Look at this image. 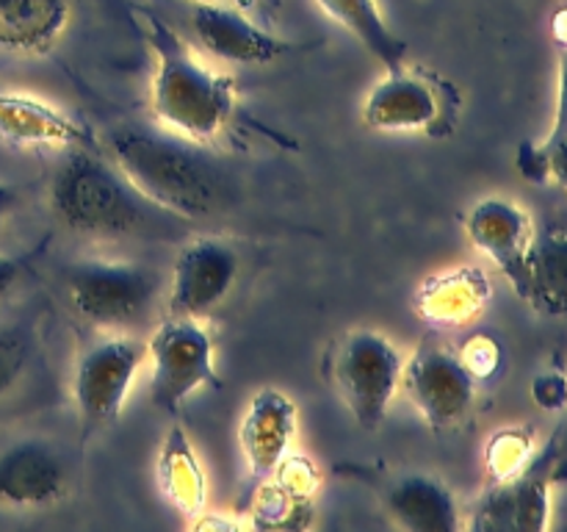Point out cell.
Returning a JSON list of instances; mask_svg holds the SVG:
<instances>
[{"label":"cell","mask_w":567,"mask_h":532,"mask_svg":"<svg viewBox=\"0 0 567 532\" xmlns=\"http://www.w3.org/2000/svg\"><path fill=\"white\" fill-rule=\"evenodd\" d=\"M548 477L543 469L507 477L476 510V530H543L548 524Z\"/></svg>","instance_id":"18"},{"label":"cell","mask_w":567,"mask_h":532,"mask_svg":"<svg viewBox=\"0 0 567 532\" xmlns=\"http://www.w3.org/2000/svg\"><path fill=\"white\" fill-rule=\"evenodd\" d=\"M17 203H20V192H17L11 183H3L0 181V233H3L6 222H9V216L14 214Z\"/></svg>","instance_id":"27"},{"label":"cell","mask_w":567,"mask_h":532,"mask_svg":"<svg viewBox=\"0 0 567 532\" xmlns=\"http://www.w3.org/2000/svg\"><path fill=\"white\" fill-rule=\"evenodd\" d=\"M50 205L70 231L86 236H138L166 225L172 214L150 203L125 172L92 147H75L55 170Z\"/></svg>","instance_id":"3"},{"label":"cell","mask_w":567,"mask_h":532,"mask_svg":"<svg viewBox=\"0 0 567 532\" xmlns=\"http://www.w3.org/2000/svg\"><path fill=\"white\" fill-rule=\"evenodd\" d=\"M567 131V44L563 48V55H559V98H557V116H554L551 133H548L546 142L563 136Z\"/></svg>","instance_id":"25"},{"label":"cell","mask_w":567,"mask_h":532,"mask_svg":"<svg viewBox=\"0 0 567 532\" xmlns=\"http://www.w3.org/2000/svg\"><path fill=\"white\" fill-rule=\"evenodd\" d=\"M465 231H468L471 242L482 249L491 260H496L498 269L504 272L513 288L518 286L520 272H524L526 249H529L532 231L529 216L509 200H482L471 208L468 219H465Z\"/></svg>","instance_id":"13"},{"label":"cell","mask_w":567,"mask_h":532,"mask_svg":"<svg viewBox=\"0 0 567 532\" xmlns=\"http://www.w3.org/2000/svg\"><path fill=\"white\" fill-rule=\"evenodd\" d=\"M194 31L208 53L230 64H266L291 50L288 42L271 37L269 31L247 20L241 11L219 3H197Z\"/></svg>","instance_id":"12"},{"label":"cell","mask_w":567,"mask_h":532,"mask_svg":"<svg viewBox=\"0 0 567 532\" xmlns=\"http://www.w3.org/2000/svg\"><path fill=\"white\" fill-rule=\"evenodd\" d=\"M194 3H216V0H194Z\"/></svg>","instance_id":"28"},{"label":"cell","mask_w":567,"mask_h":532,"mask_svg":"<svg viewBox=\"0 0 567 532\" xmlns=\"http://www.w3.org/2000/svg\"><path fill=\"white\" fill-rule=\"evenodd\" d=\"M238 253L221 238H194L177 253L169 277L172 316L203 319L221 305L238 277Z\"/></svg>","instance_id":"9"},{"label":"cell","mask_w":567,"mask_h":532,"mask_svg":"<svg viewBox=\"0 0 567 532\" xmlns=\"http://www.w3.org/2000/svg\"><path fill=\"white\" fill-rule=\"evenodd\" d=\"M0 136L14 144L92 147L94 136L81 120L25 94H0Z\"/></svg>","instance_id":"15"},{"label":"cell","mask_w":567,"mask_h":532,"mask_svg":"<svg viewBox=\"0 0 567 532\" xmlns=\"http://www.w3.org/2000/svg\"><path fill=\"white\" fill-rule=\"evenodd\" d=\"M515 291L540 314H567V227H546L532 236Z\"/></svg>","instance_id":"16"},{"label":"cell","mask_w":567,"mask_h":532,"mask_svg":"<svg viewBox=\"0 0 567 532\" xmlns=\"http://www.w3.org/2000/svg\"><path fill=\"white\" fill-rule=\"evenodd\" d=\"M404 360L399 349L377 330H354L338 347L332 375L338 393L360 427L382 424L402 382Z\"/></svg>","instance_id":"5"},{"label":"cell","mask_w":567,"mask_h":532,"mask_svg":"<svg viewBox=\"0 0 567 532\" xmlns=\"http://www.w3.org/2000/svg\"><path fill=\"white\" fill-rule=\"evenodd\" d=\"M70 25V0H0V50L39 55Z\"/></svg>","instance_id":"19"},{"label":"cell","mask_w":567,"mask_h":532,"mask_svg":"<svg viewBox=\"0 0 567 532\" xmlns=\"http://www.w3.org/2000/svg\"><path fill=\"white\" fill-rule=\"evenodd\" d=\"M31 332L17 321L0 319V397L11 391L31 360Z\"/></svg>","instance_id":"23"},{"label":"cell","mask_w":567,"mask_h":532,"mask_svg":"<svg viewBox=\"0 0 567 532\" xmlns=\"http://www.w3.org/2000/svg\"><path fill=\"white\" fill-rule=\"evenodd\" d=\"M20 277H22V260L0 253V299H3L17 283H20Z\"/></svg>","instance_id":"26"},{"label":"cell","mask_w":567,"mask_h":532,"mask_svg":"<svg viewBox=\"0 0 567 532\" xmlns=\"http://www.w3.org/2000/svg\"><path fill=\"white\" fill-rule=\"evenodd\" d=\"M70 488V466L53 443L22 438L0 449V504L6 508H48Z\"/></svg>","instance_id":"10"},{"label":"cell","mask_w":567,"mask_h":532,"mask_svg":"<svg viewBox=\"0 0 567 532\" xmlns=\"http://www.w3.org/2000/svg\"><path fill=\"white\" fill-rule=\"evenodd\" d=\"M161 488L169 497L172 504H177L186 513H197L205 504V474L199 469V460L194 458V449L188 438L183 436L181 427L166 436L164 452L158 460Z\"/></svg>","instance_id":"21"},{"label":"cell","mask_w":567,"mask_h":532,"mask_svg":"<svg viewBox=\"0 0 567 532\" xmlns=\"http://www.w3.org/2000/svg\"><path fill=\"white\" fill-rule=\"evenodd\" d=\"M316 3L338 25L347 28L380 64H385L388 70L402 66L408 44L388 28L377 0H316Z\"/></svg>","instance_id":"20"},{"label":"cell","mask_w":567,"mask_h":532,"mask_svg":"<svg viewBox=\"0 0 567 532\" xmlns=\"http://www.w3.org/2000/svg\"><path fill=\"white\" fill-rule=\"evenodd\" d=\"M109 150L127 181L177 219L208 216L227 203V181L219 164L194 139L169 127H116Z\"/></svg>","instance_id":"1"},{"label":"cell","mask_w":567,"mask_h":532,"mask_svg":"<svg viewBox=\"0 0 567 532\" xmlns=\"http://www.w3.org/2000/svg\"><path fill=\"white\" fill-rule=\"evenodd\" d=\"M144 358L147 344L127 332L100 338L78 358L72 393L86 424L103 427L120 419Z\"/></svg>","instance_id":"7"},{"label":"cell","mask_w":567,"mask_h":532,"mask_svg":"<svg viewBox=\"0 0 567 532\" xmlns=\"http://www.w3.org/2000/svg\"><path fill=\"white\" fill-rule=\"evenodd\" d=\"M150 399L161 410H177L197 388L216 386L214 344L199 319L169 316L147 341Z\"/></svg>","instance_id":"6"},{"label":"cell","mask_w":567,"mask_h":532,"mask_svg":"<svg viewBox=\"0 0 567 532\" xmlns=\"http://www.w3.org/2000/svg\"><path fill=\"white\" fill-rule=\"evenodd\" d=\"M293 436H297V405L277 388H264L255 393L238 430L252 477L264 480L275 474L286 460Z\"/></svg>","instance_id":"11"},{"label":"cell","mask_w":567,"mask_h":532,"mask_svg":"<svg viewBox=\"0 0 567 532\" xmlns=\"http://www.w3.org/2000/svg\"><path fill=\"white\" fill-rule=\"evenodd\" d=\"M144 31L155 53L153 86H150L155 120L194 142L214 139L236 109L233 81L203 64L192 48L153 11H144Z\"/></svg>","instance_id":"2"},{"label":"cell","mask_w":567,"mask_h":532,"mask_svg":"<svg viewBox=\"0 0 567 532\" xmlns=\"http://www.w3.org/2000/svg\"><path fill=\"white\" fill-rule=\"evenodd\" d=\"M388 515L410 532H454L460 526L457 499L449 485L424 471L399 474L385 488Z\"/></svg>","instance_id":"14"},{"label":"cell","mask_w":567,"mask_h":532,"mask_svg":"<svg viewBox=\"0 0 567 532\" xmlns=\"http://www.w3.org/2000/svg\"><path fill=\"white\" fill-rule=\"evenodd\" d=\"M161 277L150 266L127 260H81L70 272L72 308L94 327L131 332L155 310Z\"/></svg>","instance_id":"4"},{"label":"cell","mask_w":567,"mask_h":532,"mask_svg":"<svg viewBox=\"0 0 567 532\" xmlns=\"http://www.w3.org/2000/svg\"><path fill=\"white\" fill-rule=\"evenodd\" d=\"M487 297V283L480 272H454V275L437 277L421 291L419 305L430 319L435 321H460L476 314Z\"/></svg>","instance_id":"22"},{"label":"cell","mask_w":567,"mask_h":532,"mask_svg":"<svg viewBox=\"0 0 567 532\" xmlns=\"http://www.w3.org/2000/svg\"><path fill=\"white\" fill-rule=\"evenodd\" d=\"M402 382L432 430H449L468 416L476 393V375L463 355L443 344H424L404 364Z\"/></svg>","instance_id":"8"},{"label":"cell","mask_w":567,"mask_h":532,"mask_svg":"<svg viewBox=\"0 0 567 532\" xmlns=\"http://www.w3.org/2000/svg\"><path fill=\"white\" fill-rule=\"evenodd\" d=\"M437 120V98L424 81L391 70L363 103V122L374 131H421Z\"/></svg>","instance_id":"17"},{"label":"cell","mask_w":567,"mask_h":532,"mask_svg":"<svg viewBox=\"0 0 567 532\" xmlns=\"http://www.w3.org/2000/svg\"><path fill=\"white\" fill-rule=\"evenodd\" d=\"M535 158L540 161L543 172H548L559 186L567 188V131L551 142H543Z\"/></svg>","instance_id":"24"}]
</instances>
